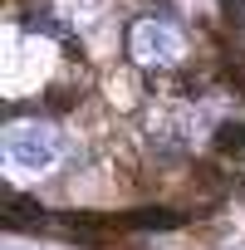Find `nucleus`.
Here are the masks:
<instances>
[{"label":"nucleus","instance_id":"2","mask_svg":"<svg viewBox=\"0 0 245 250\" xmlns=\"http://www.w3.org/2000/svg\"><path fill=\"white\" fill-rule=\"evenodd\" d=\"M118 221H122V230H128V226H182V216L167 211V206H157V211H133V216H118Z\"/></svg>","mask_w":245,"mask_h":250},{"label":"nucleus","instance_id":"1","mask_svg":"<svg viewBox=\"0 0 245 250\" xmlns=\"http://www.w3.org/2000/svg\"><path fill=\"white\" fill-rule=\"evenodd\" d=\"M216 152H221V157H240V152H245V128H240V123L216 128Z\"/></svg>","mask_w":245,"mask_h":250}]
</instances>
